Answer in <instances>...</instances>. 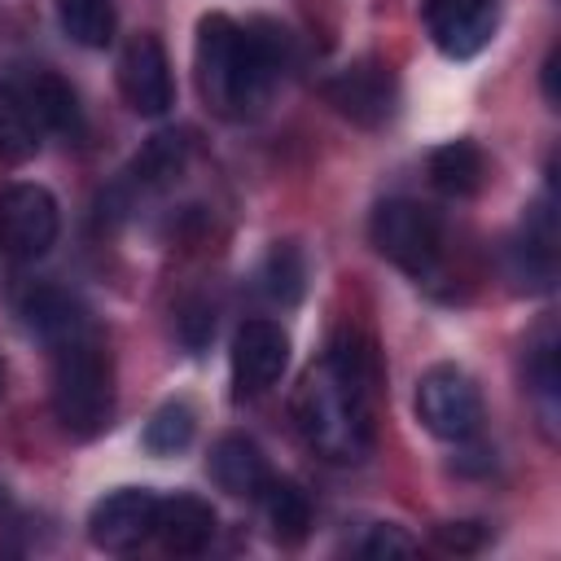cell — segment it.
<instances>
[{
    "mask_svg": "<svg viewBox=\"0 0 561 561\" xmlns=\"http://www.w3.org/2000/svg\"><path fill=\"white\" fill-rule=\"evenodd\" d=\"M294 416L329 460H359L368 451V351L355 337L337 333L324 364L302 377Z\"/></svg>",
    "mask_w": 561,
    "mask_h": 561,
    "instance_id": "6da1fadb",
    "label": "cell"
},
{
    "mask_svg": "<svg viewBox=\"0 0 561 561\" xmlns=\"http://www.w3.org/2000/svg\"><path fill=\"white\" fill-rule=\"evenodd\" d=\"M259 289H263L272 302H280V307L298 302V294H302V259H298V250L276 245V250L263 259V267H259Z\"/></svg>",
    "mask_w": 561,
    "mask_h": 561,
    "instance_id": "7402d4cb",
    "label": "cell"
},
{
    "mask_svg": "<svg viewBox=\"0 0 561 561\" xmlns=\"http://www.w3.org/2000/svg\"><path fill=\"white\" fill-rule=\"evenodd\" d=\"M210 478L228 495H259L267 486V460L254 438L245 434H224L210 451Z\"/></svg>",
    "mask_w": 561,
    "mask_h": 561,
    "instance_id": "4fadbf2b",
    "label": "cell"
},
{
    "mask_svg": "<svg viewBox=\"0 0 561 561\" xmlns=\"http://www.w3.org/2000/svg\"><path fill=\"white\" fill-rule=\"evenodd\" d=\"M373 245L394 267H403L412 276H425L438 263V250H443L438 215L425 210L421 202L390 197V202H381L373 210Z\"/></svg>",
    "mask_w": 561,
    "mask_h": 561,
    "instance_id": "277c9868",
    "label": "cell"
},
{
    "mask_svg": "<svg viewBox=\"0 0 561 561\" xmlns=\"http://www.w3.org/2000/svg\"><path fill=\"white\" fill-rule=\"evenodd\" d=\"M184 158H188V140L180 131H158L131 162V175L136 184L145 188H158V184H171L180 171H184Z\"/></svg>",
    "mask_w": 561,
    "mask_h": 561,
    "instance_id": "d6986e66",
    "label": "cell"
},
{
    "mask_svg": "<svg viewBox=\"0 0 561 561\" xmlns=\"http://www.w3.org/2000/svg\"><path fill=\"white\" fill-rule=\"evenodd\" d=\"M543 96H548V101H557V53L543 61Z\"/></svg>",
    "mask_w": 561,
    "mask_h": 561,
    "instance_id": "d4e9b609",
    "label": "cell"
},
{
    "mask_svg": "<svg viewBox=\"0 0 561 561\" xmlns=\"http://www.w3.org/2000/svg\"><path fill=\"white\" fill-rule=\"evenodd\" d=\"M430 180L447 197H469L486 180V158H482V149L473 140H451V145L430 153Z\"/></svg>",
    "mask_w": 561,
    "mask_h": 561,
    "instance_id": "2e32d148",
    "label": "cell"
},
{
    "mask_svg": "<svg viewBox=\"0 0 561 561\" xmlns=\"http://www.w3.org/2000/svg\"><path fill=\"white\" fill-rule=\"evenodd\" d=\"M500 0H425V31L443 57H473L491 44Z\"/></svg>",
    "mask_w": 561,
    "mask_h": 561,
    "instance_id": "52a82bcc",
    "label": "cell"
},
{
    "mask_svg": "<svg viewBox=\"0 0 561 561\" xmlns=\"http://www.w3.org/2000/svg\"><path fill=\"white\" fill-rule=\"evenodd\" d=\"M364 557H412L416 552V539L403 535L399 526H373V535L359 543Z\"/></svg>",
    "mask_w": 561,
    "mask_h": 561,
    "instance_id": "603a6c76",
    "label": "cell"
},
{
    "mask_svg": "<svg viewBox=\"0 0 561 561\" xmlns=\"http://www.w3.org/2000/svg\"><path fill=\"white\" fill-rule=\"evenodd\" d=\"M289 364V337L272 320H245L232 337V381L241 394H259L280 381Z\"/></svg>",
    "mask_w": 561,
    "mask_h": 561,
    "instance_id": "30bf717a",
    "label": "cell"
},
{
    "mask_svg": "<svg viewBox=\"0 0 561 561\" xmlns=\"http://www.w3.org/2000/svg\"><path fill=\"white\" fill-rule=\"evenodd\" d=\"M416 416L434 438L460 443L482 425V394L460 368L438 364L416 381Z\"/></svg>",
    "mask_w": 561,
    "mask_h": 561,
    "instance_id": "5b68a950",
    "label": "cell"
},
{
    "mask_svg": "<svg viewBox=\"0 0 561 561\" xmlns=\"http://www.w3.org/2000/svg\"><path fill=\"white\" fill-rule=\"evenodd\" d=\"M118 88L127 96V105L136 114H167L171 101H175V83H171V66H167V53L153 35H136L123 57H118Z\"/></svg>",
    "mask_w": 561,
    "mask_h": 561,
    "instance_id": "9c48e42d",
    "label": "cell"
},
{
    "mask_svg": "<svg viewBox=\"0 0 561 561\" xmlns=\"http://www.w3.org/2000/svg\"><path fill=\"white\" fill-rule=\"evenodd\" d=\"M0 390H4V368H0Z\"/></svg>",
    "mask_w": 561,
    "mask_h": 561,
    "instance_id": "484cf974",
    "label": "cell"
},
{
    "mask_svg": "<svg viewBox=\"0 0 561 561\" xmlns=\"http://www.w3.org/2000/svg\"><path fill=\"white\" fill-rule=\"evenodd\" d=\"M438 539H443L447 548H473V543H478V535H469V522H451V526H443Z\"/></svg>",
    "mask_w": 561,
    "mask_h": 561,
    "instance_id": "cb8c5ba5",
    "label": "cell"
},
{
    "mask_svg": "<svg viewBox=\"0 0 561 561\" xmlns=\"http://www.w3.org/2000/svg\"><path fill=\"white\" fill-rule=\"evenodd\" d=\"M26 320H31V329H35L39 337H48L53 346L66 342V337H75V333L83 329L75 302H70L66 294H57V289H39V294H31V298H26Z\"/></svg>",
    "mask_w": 561,
    "mask_h": 561,
    "instance_id": "44dd1931",
    "label": "cell"
},
{
    "mask_svg": "<svg viewBox=\"0 0 561 561\" xmlns=\"http://www.w3.org/2000/svg\"><path fill=\"white\" fill-rule=\"evenodd\" d=\"M329 101L351 118V123H359V127H377V123H386L390 118V101H394V88H390V75L381 70V66H351V70H342L329 88Z\"/></svg>",
    "mask_w": 561,
    "mask_h": 561,
    "instance_id": "8fae6325",
    "label": "cell"
},
{
    "mask_svg": "<svg viewBox=\"0 0 561 561\" xmlns=\"http://www.w3.org/2000/svg\"><path fill=\"white\" fill-rule=\"evenodd\" d=\"M39 118L22 92V83H0V158L4 162H26L39 149Z\"/></svg>",
    "mask_w": 561,
    "mask_h": 561,
    "instance_id": "5bb4252c",
    "label": "cell"
},
{
    "mask_svg": "<svg viewBox=\"0 0 561 561\" xmlns=\"http://www.w3.org/2000/svg\"><path fill=\"white\" fill-rule=\"evenodd\" d=\"M53 412L79 438H88V434H96V430L110 425V412H114L110 359L83 333L57 342V359H53Z\"/></svg>",
    "mask_w": 561,
    "mask_h": 561,
    "instance_id": "3957f363",
    "label": "cell"
},
{
    "mask_svg": "<svg viewBox=\"0 0 561 561\" xmlns=\"http://www.w3.org/2000/svg\"><path fill=\"white\" fill-rule=\"evenodd\" d=\"M153 535L162 539L167 552L175 557H197L210 535H215V508L197 495H171L158 500V517H153Z\"/></svg>",
    "mask_w": 561,
    "mask_h": 561,
    "instance_id": "7c38bea8",
    "label": "cell"
},
{
    "mask_svg": "<svg viewBox=\"0 0 561 561\" xmlns=\"http://www.w3.org/2000/svg\"><path fill=\"white\" fill-rule=\"evenodd\" d=\"M153 517H158V495L145 486H123L96 500L88 517V535L105 552H127L153 535Z\"/></svg>",
    "mask_w": 561,
    "mask_h": 561,
    "instance_id": "ba28073f",
    "label": "cell"
},
{
    "mask_svg": "<svg viewBox=\"0 0 561 561\" xmlns=\"http://www.w3.org/2000/svg\"><path fill=\"white\" fill-rule=\"evenodd\" d=\"M285 48H289V39H285V31L276 22L237 26L224 13L202 18V26H197V79H202V96L215 110H224V114L254 105L272 88V79L280 75Z\"/></svg>",
    "mask_w": 561,
    "mask_h": 561,
    "instance_id": "7a4b0ae2",
    "label": "cell"
},
{
    "mask_svg": "<svg viewBox=\"0 0 561 561\" xmlns=\"http://www.w3.org/2000/svg\"><path fill=\"white\" fill-rule=\"evenodd\" d=\"M57 22L83 48H105L114 39V4L110 0H57Z\"/></svg>",
    "mask_w": 561,
    "mask_h": 561,
    "instance_id": "ac0fdd59",
    "label": "cell"
},
{
    "mask_svg": "<svg viewBox=\"0 0 561 561\" xmlns=\"http://www.w3.org/2000/svg\"><path fill=\"white\" fill-rule=\"evenodd\" d=\"M22 92H26V101H31V110H35V118H39L44 131L79 136L83 118H79V101H75V92H70L66 79H57V75H48V70H35V75L22 83Z\"/></svg>",
    "mask_w": 561,
    "mask_h": 561,
    "instance_id": "9a60e30c",
    "label": "cell"
},
{
    "mask_svg": "<svg viewBox=\"0 0 561 561\" xmlns=\"http://www.w3.org/2000/svg\"><path fill=\"white\" fill-rule=\"evenodd\" d=\"M263 495V513H267V526L280 543H298L307 530H311V504L307 495L294 486V482H272L259 491Z\"/></svg>",
    "mask_w": 561,
    "mask_h": 561,
    "instance_id": "e0dca14e",
    "label": "cell"
},
{
    "mask_svg": "<svg viewBox=\"0 0 561 561\" xmlns=\"http://www.w3.org/2000/svg\"><path fill=\"white\" fill-rule=\"evenodd\" d=\"M57 241V202L44 184H9L0 193V250L9 259H39Z\"/></svg>",
    "mask_w": 561,
    "mask_h": 561,
    "instance_id": "8992f818",
    "label": "cell"
},
{
    "mask_svg": "<svg viewBox=\"0 0 561 561\" xmlns=\"http://www.w3.org/2000/svg\"><path fill=\"white\" fill-rule=\"evenodd\" d=\"M193 430H197L193 408H188L184 399H171V403H162V408L149 416V425H145V447H149L153 456H175V451H184V447L193 443Z\"/></svg>",
    "mask_w": 561,
    "mask_h": 561,
    "instance_id": "ffe728a7",
    "label": "cell"
},
{
    "mask_svg": "<svg viewBox=\"0 0 561 561\" xmlns=\"http://www.w3.org/2000/svg\"><path fill=\"white\" fill-rule=\"evenodd\" d=\"M0 508H4V491H0Z\"/></svg>",
    "mask_w": 561,
    "mask_h": 561,
    "instance_id": "4316f807",
    "label": "cell"
}]
</instances>
